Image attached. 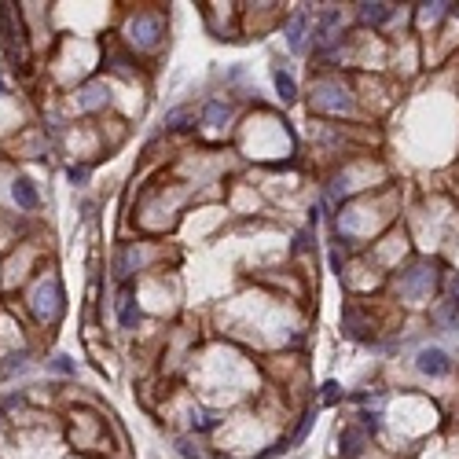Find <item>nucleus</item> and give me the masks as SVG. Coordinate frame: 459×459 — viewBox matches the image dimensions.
Returning a JSON list of instances; mask_svg holds the SVG:
<instances>
[{"label":"nucleus","instance_id":"f257e3e1","mask_svg":"<svg viewBox=\"0 0 459 459\" xmlns=\"http://www.w3.org/2000/svg\"><path fill=\"white\" fill-rule=\"evenodd\" d=\"M434 283H437L434 265H415V269H408L401 276V294H404V298H412V302H422L426 294L434 290Z\"/></svg>","mask_w":459,"mask_h":459},{"label":"nucleus","instance_id":"f03ea898","mask_svg":"<svg viewBox=\"0 0 459 459\" xmlns=\"http://www.w3.org/2000/svg\"><path fill=\"white\" fill-rule=\"evenodd\" d=\"M415 368H419L422 375H430V379H445V375L452 371V360H448V353H445V349L426 346V349H419V353H415Z\"/></svg>","mask_w":459,"mask_h":459},{"label":"nucleus","instance_id":"7ed1b4c3","mask_svg":"<svg viewBox=\"0 0 459 459\" xmlns=\"http://www.w3.org/2000/svg\"><path fill=\"white\" fill-rule=\"evenodd\" d=\"M129 34L140 48H155L162 41V19L158 15H136L133 22H129Z\"/></svg>","mask_w":459,"mask_h":459},{"label":"nucleus","instance_id":"20e7f679","mask_svg":"<svg viewBox=\"0 0 459 459\" xmlns=\"http://www.w3.org/2000/svg\"><path fill=\"white\" fill-rule=\"evenodd\" d=\"M313 103L320 107V110H349L353 107V100H349V92L346 89H338V85H316V92H313Z\"/></svg>","mask_w":459,"mask_h":459},{"label":"nucleus","instance_id":"39448f33","mask_svg":"<svg viewBox=\"0 0 459 459\" xmlns=\"http://www.w3.org/2000/svg\"><path fill=\"white\" fill-rule=\"evenodd\" d=\"M107 85H103V81H89V85H81L77 89V107L81 110H100L103 103H107Z\"/></svg>","mask_w":459,"mask_h":459},{"label":"nucleus","instance_id":"423d86ee","mask_svg":"<svg viewBox=\"0 0 459 459\" xmlns=\"http://www.w3.org/2000/svg\"><path fill=\"white\" fill-rule=\"evenodd\" d=\"M364 445H368V434L360 430V426H346V430H342V459H360Z\"/></svg>","mask_w":459,"mask_h":459},{"label":"nucleus","instance_id":"0eeeda50","mask_svg":"<svg viewBox=\"0 0 459 459\" xmlns=\"http://www.w3.org/2000/svg\"><path fill=\"white\" fill-rule=\"evenodd\" d=\"M118 309H122V313H118V320H122V327H125V331H133V327L140 323V305H136V298H133V287H122V302H118Z\"/></svg>","mask_w":459,"mask_h":459},{"label":"nucleus","instance_id":"6e6552de","mask_svg":"<svg viewBox=\"0 0 459 459\" xmlns=\"http://www.w3.org/2000/svg\"><path fill=\"white\" fill-rule=\"evenodd\" d=\"M11 199L19 202V209H37V188H34V180H26V176H19L11 184Z\"/></svg>","mask_w":459,"mask_h":459},{"label":"nucleus","instance_id":"1a4fd4ad","mask_svg":"<svg viewBox=\"0 0 459 459\" xmlns=\"http://www.w3.org/2000/svg\"><path fill=\"white\" fill-rule=\"evenodd\" d=\"M342 26V15L338 11H323L320 15V26H316V48H331L335 44V30Z\"/></svg>","mask_w":459,"mask_h":459},{"label":"nucleus","instance_id":"9d476101","mask_svg":"<svg viewBox=\"0 0 459 459\" xmlns=\"http://www.w3.org/2000/svg\"><path fill=\"white\" fill-rule=\"evenodd\" d=\"M356 15H360V22H368V26H382V22L393 19V4H360Z\"/></svg>","mask_w":459,"mask_h":459},{"label":"nucleus","instance_id":"9b49d317","mask_svg":"<svg viewBox=\"0 0 459 459\" xmlns=\"http://www.w3.org/2000/svg\"><path fill=\"white\" fill-rule=\"evenodd\" d=\"M228 118H232V107L221 103V100H209V103L202 107V122H206L209 129H224Z\"/></svg>","mask_w":459,"mask_h":459},{"label":"nucleus","instance_id":"f8f14e48","mask_svg":"<svg viewBox=\"0 0 459 459\" xmlns=\"http://www.w3.org/2000/svg\"><path fill=\"white\" fill-rule=\"evenodd\" d=\"M305 11H298V15H294V19L287 22V44H290V52H302V48H305Z\"/></svg>","mask_w":459,"mask_h":459},{"label":"nucleus","instance_id":"ddd939ff","mask_svg":"<svg viewBox=\"0 0 459 459\" xmlns=\"http://www.w3.org/2000/svg\"><path fill=\"white\" fill-rule=\"evenodd\" d=\"M195 125V110L191 107H176L166 114V129H173V133H180V129H191Z\"/></svg>","mask_w":459,"mask_h":459},{"label":"nucleus","instance_id":"4468645a","mask_svg":"<svg viewBox=\"0 0 459 459\" xmlns=\"http://www.w3.org/2000/svg\"><path fill=\"white\" fill-rule=\"evenodd\" d=\"M272 81H276V92H280V100H283V103H290L294 96H298V85H294V77H290L287 70H276Z\"/></svg>","mask_w":459,"mask_h":459},{"label":"nucleus","instance_id":"2eb2a0df","mask_svg":"<svg viewBox=\"0 0 459 459\" xmlns=\"http://www.w3.org/2000/svg\"><path fill=\"white\" fill-rule=\"evenodd\" d=\"M437 323L445 327V331H459V302H448L437 309Z\"/></svg>","mask_w":459,"mask_h":459},{"label":"nucleus","instance_id":"dca6fc26","mask_svg":"<svg viewBox=\"0 0 459 459\" xmlns=\"http://www.w3.org/2000/svg\"><path fill=\"white\" fill-rule=\"evenodd\" d=\"M221 419L213 415V412H191V430L195 434H206V430H217Z\"/></svg>","mask_w":459,"mask_h":459},{"label":"nucleus","instance_id":"f3484780","mask_svg":"<svg viewBox=\"0 0 459 459\" xmlns=\"http://www.w3.org/2000/svg\"><path fill=\"white\" fill-rule=\"evenodd\" d=\"M342 331H346L349 338H360V335H364V331H360V313H356L353 305L342 309Z\"/></svg>","mask_w":459,"mask_h":459},{"label":"nucleus","instance_id":"a211bd4d","mask_svg":"<svg viewBox=\"0 0 459 459\" xmlns=\"http://www.w3.org/2000/svg\"><path fill=\"white\" fill-rule=\"evenodd\" d=\"M379 426H382V415H379V412H360V430H364V434H375Z\"/></svg>","mask_w":459,"mask_h":459},{"label":"nucleus","instance_id":"6ab92c4d","mask_svg":"<svg viewBox=\"0 0 459 459\" xmlns=\"http://www.w3.org/2000/svg\"><path fill=\"white\" fill-rule=\"evenodd\" d=\"M349 195V176H335L331 180V199H346Z\"/></svg>","mask_w":459,"mask_h":459},{"label":"nucleus","instance_id":"aec40b11","mask_svg":"<svg viewBox=\"0 0 459 459\" xmlns=\"http://www.w3.org/2000/svg\"><path fill=\"white\" fill-rule=\"evenodd\" d=\"M52 371H59V375H74V364H70V356H52Z\"/></svg>","mask_w":459,"mask_h":459},{"label":"nucleus","instance_id":"412c9836","mask_svg":"<svg viewBox=\"0 0 459 459\" xmlns=\"http://www.w3.org/2000/svg\"><path fill=\"white\" fill-rule=\"evenodd\" d=\"M67 176H70V184H74V188H81V184L89 180V166H70Z\"/></svg>","mask_w":459,"mask_h":459},{"label":"nucleus","instance_id":"4be33fe9","mask_svg":"<svg viewBox=\"0 0 459 459\" xmlns=\"http://www.w3.org/2000/svg\"><path fill=\"white\" fill-rule=\"evenodd\" d=\"M452 4H422V19H441Z\"/></svg>","mask_w":459,"mask_h":459},{"label":"nucleus","instance_id":"5701e85b","mask_svg":"<svg viewBox=\"0 0 459 459\" xmlns=\"http://www.w3.org/2000/svg\"><path fill=\"white\" fill-rule=\"evenodd\" d=\"M8 375H15V371H26V353H15V356H8V368H4Z\"/></svg>","mask_w":459,"mask_h":459},{"label":"nucleus","instance_id":"b1692460","mask_svg":"<svg viewBox=\"0 0 459 459\" xmlns=\"http://www.w3.org/2000/svg\"><path fill=\"white\" fill-rule=\"evenodd\" d=\"M342 397V389H338V382H323V404H335Z\"/></svg>","mask_w":459,"mask_h":459},{"label":"nucleus","instance_id":"393cba45","mask_svg":"<svg viewBox=\"0 0 459 459\" xmlns=\"http://www.w3.org/2000/svg\"><path fill=\"white\" fill-rule=\"evenodd\" d=\"M176 448H180V455H184V459H202L199 452L191 448V441H176Z\"/></svg>","mask_w":459,"mask_h":459},{"label":"nucleus","instance_id":"a878e982","mask_svg":"<svg viewBox=\"0 0 459 459\" xmlns=\"http://www.w3.org/2000/svg\"><path fill=\"white\" fill-rule=\"evenodd\" d=\"M305 247H309V232H302L298 243H294V250H305Z\"/></svg>","mask_w":459,"mask_h":459},{"label":"nucleus","instance_id":"bb28decb","mask_svg":"<svg viewBox=\"0 0 459 459\" xmlns=\"http://www.w3.org/2000/svg\"><path fill=\"white\" fill-rule=\"evenodd\" d=\"M455 302H459V276H455Z\"/></svg>","mask_w":459,"mask_h":459},{"label":"nucleus","instance_id":"cd10ccee","mask_svg":"<svg viewBox=\"0 0 459 459\" xmlns=\"http://www.w3.org/2000/svg\"><path fill=\"white\" fill-rule=\"evenodd\" d=\"M0 89H4V81H0Z\"/></svg>","mask_w":459,"mask_h":459}]
</instances>
